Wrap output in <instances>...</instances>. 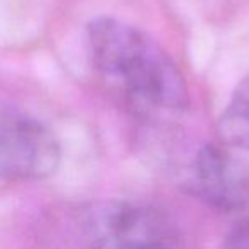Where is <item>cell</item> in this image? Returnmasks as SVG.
<instances>
[{"label": "cell", "instance_id": "6", "mask_svg": "<svg viewBox=\"0 0 249 249\" xmlns=\"http://www.w3.org/2000/svg\"><path fill=\"white\" fill-rule=\"evenodd\" d=\"M224 249H249V218L242 220L227 234Z\"/></svg>", "mask_w": 249, "mask_h": 249}, {"label": "cell", "instance_id": "3", "mask_svg": "<svg viewBox=\"0 0 249 249\" xmlns=\"http://www.w3.org/2000/svg\"><path fill=\"white\" fill-rule=\"evenodd\" d=\"M60 143L45 124L22 114H0V178L43 179L60 166Z\"/></svg>", "mask_w": 249, "mask_h": 249}, {"label": "cell", "instance_id": "5", "mask_svg": "<svg viewBox=\"0 0 249 249\" xmlns=\"http://www.w3.org/2000/svg\"><path fill=\"white\" fill-rule=\"evenodd\" d=\"M217 132L227 147L249 150V75L232 92L218 118Z\"/></svg>", "mask_w": 249, "mask_h": 249}, {"label": "cell", "instance_id": "4", "mask_svg": "<svg viewBox=\"0 0 249 249\" xmlns=\"http://www.w3.org/2000/svg\"><path fill=\"white\" fill-rule=\"evenodd\" d=\"M188 191L218 210H241L249 201V176L222 147L205 143L191 160Z\"/></svg>", "mask_w": 249, "mask_h": 249}, {"label": "cell", "instance_id": "1", "mask_svg": "<svg viewBox=\"0 0 249 249\" xmlns=\"http://www.w3.org/2000/svg\"><path fill=\"white\" fill-rule=\"evenodd\" d=\"M92 63L133 109L143 116H174L190 104L184 75L147 33L113 18L87 26Z\"/></svg>", "mask_w": 249, "mask_h": 249}, {"label": "cell", "instance_id": "7", "mask_svg": "<svg viewBox=\"0 0 249 249\" xmlns=\"http://www.w3.org/2000/svg\"><path fill=\"white\" fill-rule=\"evenodd\" d=\"M171 249H174V248H171Z\"/></svg>", "mask_w": 249, "mask_h": 249}, {"label": "cell", "instance_id": "2", "mask_svg": "<svg viewBox=\"0 0 249 249\" xmlns=\"http://www.w3.org/2000/svg\"><path fill=\"white\" fill-rule=\"evenodd\" d=\"M82 232L89 249L174 248V231L162 213L126 201L94 205L84 215Z\"/></svg>", "mask_w": 249, "mask_h": 249}]
</instances>
